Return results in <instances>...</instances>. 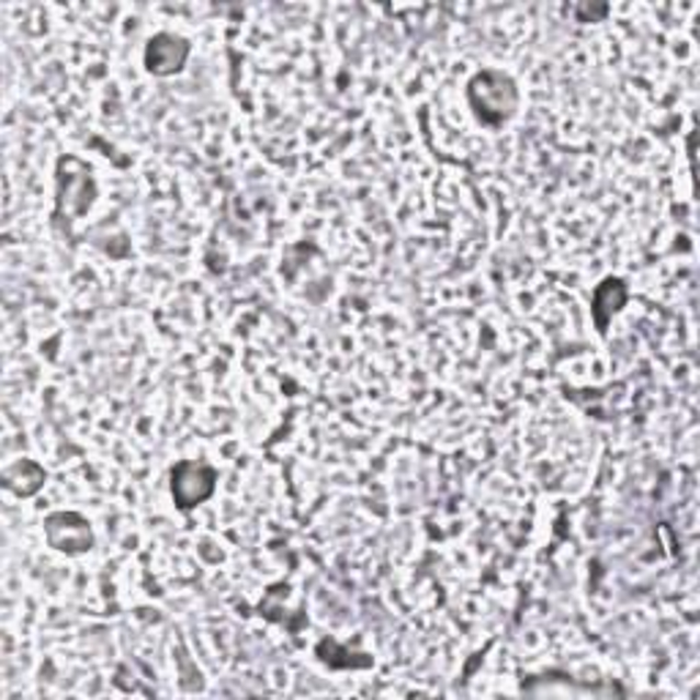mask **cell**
<instances>
[{
	"label": "cell",
	"mask_w": 700,
	"mask_h": 700,
	"mask_svg": "<svg viewBox=\"0 0 700 700\" xmlns=\"http://www.w3.org/2000/svg\"><path fill=\"white\" fill-rule=\"evenodd\" d=\"M44 531H47L49 544H53L55 550H60V553H86L93 544L91 526H88L80 515H53V518H47V523H44Z\"/></svg>",
	"instance_id": "3"
},
{
	"label": "cell",
	"mask_w": 700,
	"mask_h": 700,
	"mask_svg": "<svg viewBox=\"0 0 700 700\" xmlns=\"http://www.w3.org/2000/svg\"><path fill=\"white\" fill-rule=\"evenodd\" d=\"M626 302V287L621 280H605L599 285V291L594 293V320H597V329H608L610 318L624 307Z\"/></svg>",
	"instance_id": "5"
},
{
	"label": "cell",
	"mask_w": 700,
	"mask_h": 700,
	"mask_svg": "<svg viewBox=\"0 0 700 700\" xmlns=\"http://www.w3.org/2000/svg\"><path fill=\"white\" fill-rule=\"evenodd\" d=\"M216 471L203 463H181L173 471V498L181 509H192L214 493Z\"/></svg>",
	"instance_id": "2"
},
{
	"label": "cell",
	"mask_w": 700,
	"mask_h": 700,
	"mask_svg": "<svg viewBox=\"0 0 700 700\" xmlns=\"http://www.w3.org/2000/svg\"><path fill=\"white\" fill-rule=\"evenodd\" d=\"M25 471H27V460H20V463H14L11 468H5L3 474V485L9 487V490H14L16 496H33V493L42 487L38 482H27Z\"/></svg>",
	"instance_id": "6"
},
{
	"label": "cell",
	"mask_w": 700,
	"mask_h": 700,
	"mask_svg": "<svg viewBox=\"0 0 700 700\" xmlns=\"http://www.w3.org/2000/svg\"><path fill=\"white\" fill-rule=\"evenodd\" d=\"M189 58V42L173 33H159L148 42L146 49V66L151 75H173L183 66V60Z\"/></svg>",
	"instance_id": "4"
},
{
	"label": "cell",
	"mask_w": 700,
	"mask_h": 700,
	"mask_svg": "<svg viewBox=\"0 0 700 700\" xmlns=\"http://www.w3.org/2000/svg\"><path fill=\"white\" fill-rule=\"evenodd\" d=\"M471 108L476 110L482 124L501 126L518 113V88H515L512 77L504 71H479L468 86Z\"/></svg>",
	"instance_id": "1"
}]
</instances>
